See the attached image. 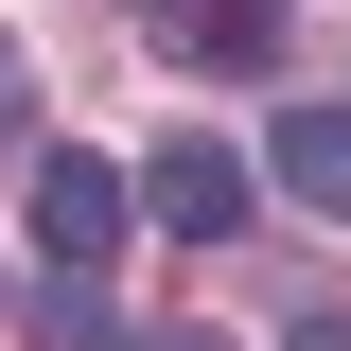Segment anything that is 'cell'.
Here are the masks:
<instances>
[{"instance_id":"1","label":"cell","mask_w":351,"mask_h":351,"mask_svg":"<svg viewBox=\"0 0 351 351\" xmlns=\"http://www.w3.org/2000/svg\"><path fill=\"white\" fill-rule=\"evenodd\" d=\"M123 228H141V176L36 141V263H53V281H106V263H123Z\"/></svg>"},{"instance_id":"2","label":"cell","mask_w":351,"mask_h":351,"mask_svg":"<svg viewBox=\"0 0 351 351\" xmlns=\"http://www.w3.org/2000/svg\"><path fill=\"white\" fill-rule=\"evenodd\" d=\"M141 211H158L176 246H228V228H246V158H228V141H193V123H176L158 158H141Z\"/></svg>"},{"instance_id":"3","label":"cell","mask_w":351,"mask_h":351,"mask_svg":"<svg viewBox=\"0 0 351 351\" xmlns=\"http://www.w3.org/2000/svg\"><path fill=\"white\" fill-rule=\"evenodd\" d=\"M176 71H281V0H141Z\"/></svg>"},{"instance_id":"4","label":"cell","mask_w":351,"mask_h":351,"mask_svg":"<svg viewBox=\"0 0 351 351\" xmlns=\"http://www.w3.org/2000/svg\"><path fill=\"white\" fill-rule=\"evenodd\" d=\"M263 176L299 193L316 228H351V106H281V141H263Z\"/></svg>"},{"instance_id":"5","label":"cell","mask_w":351,"mask_h":351,"mask_svg":"<svg viewBox=\"0 0 351 351\" xmlns=\"http://www.w3.org/2000/svg\"><path fill=\"white\" fill-rule=\"evenodd\" d=\"M0 158H36V53L0 36Z\"/></svg>"},{"instance_id":"6","label":"cell","mask_w":351,"mask_h":351,"mask_svg":"<svg viewBox=\"0 0 351 351\" xmlns=\"http://www.w3.org/2000/svg\"><path fill=\"white\" fill-rule=\"evenodd\" d=\"M281 351H351V316H299V334H281Z\"/></svg>"},{"instance_id":"7","label":"cell","mask_w":351,"mask_h":351,"mask_svg":"<svg viewBox=\"0 0 351 351\" xmlns=\"http://www.w3.org/2000/svg\"><path fill=\"white\" fill-rule=\"evenodd\" d=\"M158 351H193V334H158Z\"/></svg>"}]
</instances>
